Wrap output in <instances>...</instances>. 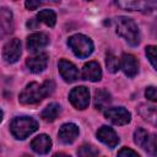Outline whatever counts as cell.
Segmentation results:
<instances>
[{"instance_id":"obj_17","label":"cell","mask_w":157,"mask_h":157,"mask_svg":"<svg viewBox=\"0 0 157 157\" xmlns=\"http://www.w3.org/2000/svg\"><path fill=\"white\" fill-rule=\"evenodd\" d=\"M31 147L34 152L39 153V155H45L50 151L52 148V140L48 135L45 134H40L37 137H34L31 142Z\"/></svg>"},{"instance_id":"obj_11","label":"cell","mask_w":157,"mask_h":157,"mask_svg":"<svg viewBox=\"0 0 157 157\" xmlns=\"http://www.w3.org/2000/svg\"><path fill=\"white\" fill-rule=\"evenodd\" d=\"M97 139L99 141H102L104 145H107L108 147H110V148H114L119 144V137H118L117 132L112 128L105 126V125L98 129Z\"/></svg>"},{"instance_id":"obj_16","label":"cell","mask_w":157,"mask_h":157,"mask_svg":"<svg viewBox=\"0 0 157 157\" xmlns=\"http://www.w3.org/2000/svg\"><path fill=\"white\" fill-rule=\"evenodd\" d=\"M101 77H102V69L97 61H88L83 65V69H82L83 80L96 82V81H99Z\"/></svg>"},{"instance_id":"obj_31","label":"cell","mask_w":157,"mask_h":157,"mask_svg":"<svg viewBox=\"0 0 157 157\" xmlns=\"http://www.w3.org/2000/svg\"><path fill=\"white\" fill-rule=\"evenodd\" d=\"M153 153H155V156L157 157V145H156V148H155V151H153Z\"/></svg>"},{"instance_id":"obj_23","label":"cell","mask_w":157,"mask_h":157,"mask_svg":"<svg viewBox=\"0 0 157 157\" xmlns=\"http://www.w3.org/2000/svg\"><path fill=\"white\" fill-rule=\"evenodd\" d=\"M105 65H107L108 71L112 72V74H114V72H117V71L119 70V67H120V61H119V59H118L117 56H114V55H112V54H108L107 58H105Z\"/></svg>"},{"instance_id":"obj_5","label":"cell","mask_w":157,"mask_h":157,"mask_svg":"<svg viewBox=\"0 0 157 157\" xmlns=\"http://www.w3.org/2000/svg\"><path fill=\"white\" fill-rule=\"evenodd\" d=\"M69 101L76 109H86L90 103V91L85 86H78L69 93Z\"/></svg>"},{"instance_id":"obj_1","label":"cell","mask_w":157,"mask_h":157,"mask_svg":"<svg viewBox=\"0 0 157 157\" xmlns=\"http://www.w3.org/2000/svg\"><path fill=\"white\" fill-rule=\"evenodd\" d=\"M55 83L52 80L44 81L42 85L37 82L28 83L20 94V102L22 104H36L54 92Z\"/></svg>"},{"instance_id":"obj_22","label":"cell","mask_w":157,"mask_h":157,"mask_svg":"<svg viewBox=\"0 0 157 157\" xmlns=\"http://www.w3.org/2000/svg\"><path fill=\"white\" fill-rule=\"evenodd\" d=\"M37 20L39 22H43L45 23L47 26L49 27H54L55 22H56V15L53 10H49V9H45V10H42L38 12L37 15Z\"/></svg>"},{"instance_id":"obj_4","label":"cell","mask_w":157,"mask_h":157,"mask_svg":"<svg viewBox=\"0 0 157 157\" xmlns=\"http://www.w3.org/2000/svg\"><path fill=\"white\" fill-rule=\"evenodd\" d=\"M67 44L74 52V54L78 58H87L93 52V42L85 34H74L67 39Z\"/></svg>"},{"instance_id":"obj_30","label":"cell","mask_w":157,"mask_h":157,"mask_svg":"<svg viewBox=\"0 0 157 157\" xmlns=\"http://www.w3.org/2000/svg\"><path fill=\"white\" fill-rule=\"evenodd\" d=\"M53 157H71V156H70V155H66V153H64V152H58V153L53 155Z\"/></svg>"},{"instance_id":"obj_7","label":"cell","mask_w":157,"mask_h":157,"mask_svg":"<svg viewBox=\"0 0 157 157\" xmlns=\"http://www.w3.org/2000/svg\"><path fill=\"white\" fill-rule=\"evenodd\" d=\"M21 56V40L17 38L10 39L2 49V58L6 63L13 64Z\"/></svg>"},{"instance_id":"obj_26","label":"cell","mask_w":157,"mask_h":157,"mask_svg":"<svg viewBox=\"0 0 157 157\" xmlns=\"http://www.w3.org/2000/svg\"><path fill=\"white\" fill-rule=\"evenodd\" d=\"M145 96L148 101L151 102H157V87L155 86H148L145 91Z\"/></svg>"},{"instance_id":"obj_14","label":"cell","mask_w":157,"mask_h":157,"mask_svg":"<svg viewBox=\"0 0 157 157\" xmlns=\"http://www.w3.org/2000/svg\"><path fill=\"white\" fill-rule=\"evenodd\" d=\"M49 43V37L43 32H36L28 36L27 38V48L31 52H37L43 49Z\"/></svg>"},{"instance_id":"obj_9","label":"cell","mask_w":157,"mask_h":157,"mask_svg":"<svg viewBox=\"0 0 157 157\" xmlns=\"http://www.w3.org/2000/svg\"><path fill=\"white\" fill-rule=\"evenodd\" d=\"M58 67H59V72H60L61 77L64 78V81L74 82L78 78V70L71 61H69L66 59H61V60H59Z\"/></svg>"},{"instance_id":"obj_6","label":"cell","mask_w":157,"mask_h":157,"mask_svg":"<svg viewBox=\"0 0 157 157\" xmlns=\"http://www.w3.org/2000/svg\"><path fill=\"white\" fill-rule=\"evenodd\" d=\"M104 117L110 120L115 125H125L130 123L131 114L129 110H126L123 107H115V108H108L104 112Z\"/></svg>"},{"instance_id":"obj_28","label":"cell","mask_w":157,"mask_h":157,"mask_svg":"<svg viewBox=\"0 0 157 157\" xmlns=\"http://www.w3.org/2000/svg\"><path fill=\"white\" fill-rule=\"evenodd\" d=\"M25 5H26V7H27L28 10H36L38 6L42 5V2H40V1H32V0H28V1L25 2Z\"/></svg>"},{"instance_id":"obj_21","label":"cell","mask_w":157,"mask_h":157,"mask_svg":"<svg viewBox=\"0 0 157 157\" xmlns=\"http://www.w3.org/2000/svg\"><path fill=\"white\" fill-rule=\"evenodd\" d=\"M59 113H60V105L58 103H50L43 109V112L40 113V118L44 121L52 123L58 118Z\"/></svg>"},{"instance_id":"obj_27","label":"cell","mask_w":157,"mask_h":157,"mask_svg":"<svg viewBox=\"0 0 157 157\" xmlns=\"http://www.w3.org/2000/svg\"><path fill=\"white\" fill-rule=\"evenodd\" d=\"M118 157H140V155L129 147H123L119 150Z\"/></svg>"},{"instance_id":"obj_20","label":"cell","mask_w":157,"mask_h":157,"mask_svg":"<svg viewBox=\"0 0 157 157\" xmlns=\"http://www.w3.org/2000/svg\"><path fill=\"white\" fill-rule=\"evenodd\" d=\"M112 102L110 94L105 91V90H98L94 93V107L98 110H102L104 108H107Z\"/></svg>"},{"instance_id":"obj_18","label":"cell","mask_w":157,"mask_h":157,"mask_svg":"<svg viewBox=\"0 0 157 157\" xmlns=\"http://www.w3.org/2000/svg\"><path fill=\"white\" fill-rule=\"evenodd\" d=\"M13 29V20H12V12L6 9L1 7L0 10V31H1V37H5L10 34Z\"/></svg>"},{"instance_id":"obj_13","label":"cell","mask_w":157,"mask_h":157,"mask_svg":"<svg viewBox=\"0 0 157 157\" xmlns=\"http://www.w3.org/2000/svg\"><path fill=\"white\" fill-rule=\"evenodd\" d=\"M120 67L129 77H134L139 71V61L132 54H123L120 60Z\"/></svg>"},{"instance_id":"obj_8","label":"cell","mask_w":157,"mask_h":157,"mask_svg":"<svg viewBox=\"0 0 157 157\" xmlns=\"http://www.w3.org/2000/svg\"><path fill=\"white\" fill-rule=\"evenodd\" d=\"M119 7L129 11L139 10L142 12H151L157 10V1H117Z\"/></svg>"},{"instance_id":"obj_25","label":"cell","mask_w":157,"mask_h":157,"mask_svg":"<svg viewBox=\"0 0 157 157\" xmlns=\"http://www.w3.org/2000/svg\"><path fill=\"white\" fill-rule=\"evenodd\" d=\"M146 55H147L151 65L157 71V47L156 45H147L146 47Z\"/></svg>"},{"instance_id":"obj_24","label":"cell","mask_w":157,"mask_h":157,"mask_svg":"<svg viewBox=\"0 0 157 157\" xmlns=\"http://www.w3.org/2000/svg\"><path fill=\"white\" fill-rule=\"evenodd\" d=\"M78 157H98V151L91 145H82L77 150Z\"/></svg>"},{"instance_id":"obj_10","label":"cell","mask_w":157,"mask_h":157,"mask_svg":"<svg viewBox=\"0 0 157 157\" xmlns=\"http://www.w3.org/2000/svg\"><path fill=\"white\" fill-rule=\"evenodd\" d=\"M58 136H59V140L63 144H66V145L72 144L76 140V137L78 136V128L74 123L63 124L61 128L59 129Z\"/></svg>"},{"instance_id":"obj_3","label":"cell","mask_w":157,"mask_h":157,"mask_svg":"<svg viewBox=\"0 0 157 157\" xmlns=\"http://www.w3.org/2000/svg\"><path fill=\"white\" fill-rule=\"evenodd\" d=\"M38 129V121L31 117H17L10 124L11 134L17 140H23Z\"/></svg>"},{"instance_id":"obj_2","label":"cell","mask_w":157,"mask_h":157,"mask_svg":"<svg viewBox=\"0 0 157 157\" xmlns=\"http://www.w3.org/2000/svg\"><path fill=\"white\" fill-rule=\"evenodd\" d=\"M115 31L117 33L124 38L130 45L135 47L140 43V31L137 25L135 23L134 20L125 17V16H119L115 20Z\"/></svg>"},{"instance_id":"obj_29","label":"cell","mask_w":157,"mask_h":157,"mask_svg":"<svg viewBox=\"0 0 157 157\" xmlns=\"http://www.w3.org/2000/svg\"><path fill=\"white\" fill-rule=\"evenodd\" d=\"M38 23H39V21L38 20H29L28 22H27V26L29 27V28H33V29H36L37 27H38Z\"/></svg>"},{"instance_id":"obj_19","label":"cell","mask_w":157,"mask_h":157,"mask_svg":"<svg viewBox=\"0 0 157 157\" xmlns=\"http://www.w3.org/2000/svg\"><path fill=\"white\" fill-rule=\"evenodd\" d=\"M139 114L148 123L157 125V107L155 105H147L141 104L139 107Z\"/></svg>"},{"instance_id":"obj_12","label":"cell","mask_w":157,"mask_h":157,"mask_svg":"<svg viewBox=\"0 0 157 157\" xmlns=\"http://www.w3.org/2000/svg\"><path fill=\"white\" fill-rule=\"evenodd\" d=\"M134 141L136 145L148 150L150 152L155 151L156 148V144H155V139L153 137H150L148 132L142 129V128H137L134 132Z\"/></svg>"},{"instance_id":"obj_15","label":"cell","mask_w":157,"mask_h":157,"mask_svg":"<svg viewBox=\"0 0 157 157\" xmlns=\"http://www.w3.org/2000/svg\"><path fill=\"white\" fill-rule=\"evenodd\" d=\"M48 61H49V58L45 53H42V54H38L36 56H32V58H28L26 60V65L28 66L29 71L34 72V74H39L42 71H44L48 66Z\"/></svg>"},{"instance_id":"obj_32","label":"cell","mask_w":157,"mask_h":157,"mask_svg":"<svg viewBox=\"0 0 157 157\" xmlns=\"http://www.w3.org/2000/svg\"><path fill=\"white\" fill-rule=\"evenodd\" d=\"M156 25H157V21H156Z\"/></svg>"}]
</instances>
